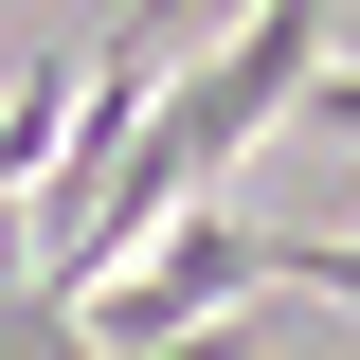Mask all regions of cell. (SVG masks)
<instances>
[{"mask_svg":"<svg viewBox=\"0 0 360 360\" xmlns=\"http://www.w3.org/2000/svg\"><path fill=\"white\" fill-rule=\"evenodd\" d=\"M288 127H307V144H342V162H360V72H342V54H324V72L288 90Z\"/></svg>","mask_w":360,"mask_h":360,"instance_id":"cell-3","label":"cell"},{"mask_svg":"<svg viewBox=\"0 0 360 360\" xmlns=\"http://www.w3.org/2000/svg\"><path fill=\"white\" fill-rule=\"evenodd\" d=\"M144 360H270L252 324H180V342H144Z\"/></svg>","mask_w":360,"mask_h":360,"instance_id":"cell-4","label":"cell"},{"mask_svg":"<svg viewBox=\"0 0 360 360\" xmlns=\"http://www.w3.org/2000/svg\"><path fill=\"white\" fill-rule=\"evenodd\" d=\"M0 360H90V342H72V307H54V288H0Z\"/></svg>","mask_w":360,"mask_h":360,"instance_id":"cell-2","label":"cell"},{"mask_svg":"<svg viewBox=\"0 0 360 360\" xmlns=\"http://www.w3.org/2000/svg\"><path fill=\"white\" fill-rule=\"evenodd\" d=\"M234 288H252V217H234V198H180L108 288H72V342L144 360V342H180V324H234Z\"/></svg>","mask_w":360,"mask_h":360,"instance_id":"cell-1","label":"cell"}]
</instances>
